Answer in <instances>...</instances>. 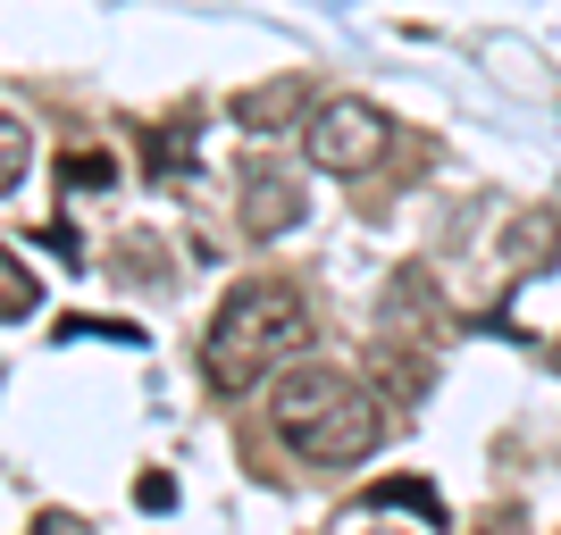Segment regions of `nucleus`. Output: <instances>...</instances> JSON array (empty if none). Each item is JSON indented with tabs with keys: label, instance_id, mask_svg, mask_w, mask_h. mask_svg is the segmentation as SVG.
<instances>
[{
	"label": "nucleus",
	"instance_id": "1",
	"mask_svg": "<svg viewBox=\"0 0 561 535\" xmlns=\"http://www.w3.org/2000/svg\"><path fill=\"white\" fill-rule=\"evenodd\" d=\"M268 427H277V443L294 452V461L352 468V461H369L377 435H386V402H377L352 369L294 360V369L268 385Z\"/></svg>",
	"mask_w": 561,
	"mask_h": 535
},
{
	"label": "nucleus",
	"instance_id": "2",
	"mask_svg": "<svg viewBox=\"0 0 561 535\" xmlns=\"http://www.w3.org/2000/svg\"><path fill=\"white\" fill-rule=\"evenodd\" d=\"M302 344H310V302L285 277H252L218 302L210 335H202V385L210 394H252L260 376H277Z\"/></svg>",
	"mask_w": 561,
	"mask_h": 535
},
{
	"label": "nucleus",
	"instance_id": "3",
	"mask_svg": "<svg viewBox=\"0 0 561 535\" xmlns=\"http://www.w3.org/2000/svg\"><path fill=\"white\" fill-rule=\"evenodd\" d=\"M386 151H394V117L377 109V101H360V93H335V101H319V109L302 117V160L319 167V176H369Z\"/></svg>",
	"mask_w": 561,
	"mask_h": 535
},
{
	"label": "nucleus",
	"instance_id": "4",
	"mask_svg": "<svg viewBox=\"0 0 561 535\" xmlns=\"http://www.w3.org/2000/svg\"><path fill=\"white\" fill-rule=\"evenodd\" d=\"M243 226L252 234H294L302 226V185L277 160H243Z\"/></svg>",
	"mask_w": 561,
	"mask_h": 535
},
{
	"label": "nucleus",
	"instance_id": "5",
	"mask_svg": "<svg viewBox=\"0 0 561 535\" xmlns=\"http://www.w3.org/2000/svg\"><path fill=\"white\" fill-rule=\"evenodd\" d=\"M310 109H319V84H310V75H277V84L234 93V117H243L252 135H285V126H302Z\"/></svg>",
	"mask_w": 561,
	"mask_h": 535
},
{
	"label": "nucleus",
	"instance_id": "6",
	"mask_svg": "<svg viewBox=\"0 0 561 535\" xmlns=\"http://www.w3.org/2000/svg\"><path fill=\"white\" fill-rule=\"evenodd\" d=\"M34 302H43L34 268H18V252H0V326H9V318H34Z\"/></svg>",
	"mask_w": 561,
	"mask_h": 535
},
{
	"label": "nucleus",
	"instance_id": "7",
	"mask_svg": "<svg viewBox=\"0 0 561 535\" xmlns=\"http://www.w3.org/2000/svg\"><path fill=\"white\" fill-rule=\"evenodd\" d=\"M25 160H34V135H25V117H9L0 109V193L25 176Z\"/></svg>",
	"mask_w": 561,
	"mask_h": 535
},
{
	"label": "nucleus",
	"instance_id": "8",
	"mask_svg": "<svg viewBox=\"0 0 561 535\" xmlns=\"http://www.w3.org/2000/svg\"><path fill=\"white\" fill-rule=\"evenodd\" d=\"M68 185H110V160H101V151H84V160H68Z\"/></svg>",
	"mask_w": 561,
	"mask_h": 535
},
{
	"label": "nucleus",
	"instance_id": "9",
	"mask_svg": "<svg viewBox=\"0 0 561 535\" xmlns=\"http://www.w3.org/2000/svg\"><path fill=\"white\" fill-rule=\"evenodd\" d=\"M34 535H93V527H84L76 511H43V519H34Z\"/></svg>",
	"mask_w": 561,
	"mask_h": 535
}]
</instances>
